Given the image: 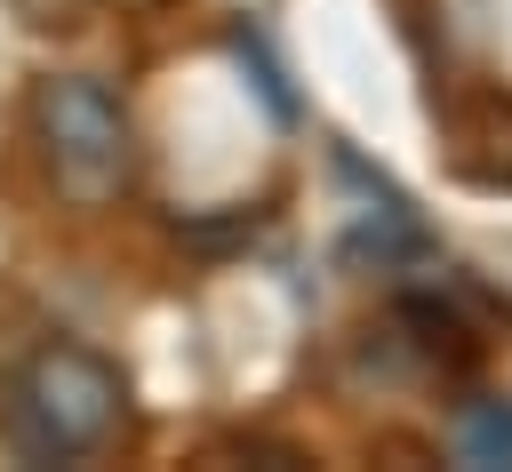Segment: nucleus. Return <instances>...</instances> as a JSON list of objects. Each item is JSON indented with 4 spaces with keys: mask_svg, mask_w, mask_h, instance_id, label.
<instances>
[{
    "mask_svg": "<svg viewBox=\"0 0 512 472\" xmlns=\"http://www.w3.org/2000/svg\"><path fill=\"white\" fill-rule=\"evenodd\" d=\"M8 448L32 456V464H80V456H104L128 424V384L104 352L88 344H40L16 384H8Z\"/></svg>",
    "mask_w": 512,
    "mask_h": 472,
    "instance_id": "f257e3e1",
    "label": "nucleus"
},
{
    "mask_svg": "<svg viewBox=\"0 0 512 472\" xmlns=\"http://www.w3.org/2000/svg\"><path fill=\"white\" fill-rule=\"evenodd\" d=\"M32 128L48 152V176L72 208H104L128 192L136 176V128L120 112V96L88 72H48L32 88Z\"/></svg>",
    "mask_w": 512,
    "mask_h": 472,
    "instance_id": "f03ea898",
    "label": "nucleus"
},
{
    "mask_svg": "<svg viewBox=\"0 0 512 472\" xmlns=\"http://www.w3.org/2000/svg\"><path fill=\"white\" fill-rule=\"evenodd\" d=\"M456 456L464 464H512V400H480L456 416Z\"/></svg>",
    "mask_w": 512,
    "mask_h": 472,
    "instance_id": "7ed1b4c3",
    "label": "nucleus"
}]
</instances>
